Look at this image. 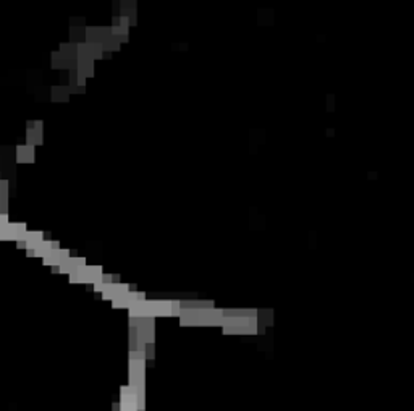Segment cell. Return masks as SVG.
<instances>
[{"label":"cell","instance_id":"obj_1","mask_svg":"<svg viewBox=\"0 0 414 411\" xmlns=\"http://www.w3.org/2000/svg\"><path fill=\"white\" fill-rule=\"evenodd\" d=\"M104 276V270L100 266H84L80 270L73 272L68 276L70 284H86V285H94L96 282H99Z\"/></svg>","mask_w":414,"mask_h":411},{"label":"cell","instance_id":"obj_2","mask_svg":"<svg viewBox=\"0 0 414 411\" xmlns=\"http://www.w3.org/2000/svg\"><path fill=\"white\" fill-rule=\"evenodd\" d=\"M144 300H146V294L141 292H126L125 294H122V296L115 298L112 301V308L114 310H125V308L130 310L136 301H144Z\"/></svg>","mask_w":414,"mask_h":411},{"label":"cell","instance_id":"obj_3","mask_svg":"<svg viewBox=\"0 0 414 411\" xmlns=\"http://www.w3.org/2000/svg\"><path fill=\"white\" fill-rule=\"evenodd\" d=\"M110 36H112V30H110V28H102V26H92V28H86V42H89V44H99V46H102Z\"/></svg>","mask_w":414,"mask_h":411},{"label":"cell","instance_id":"obj_4","mask_svg":"<svg viewBox=\"0 0 414 411\" xmlns=\"http://www.w3.org/2000/svg\"><path fill=\"white\" fill-rule=\"evenodd\" d=\"M42 125L44 123L40 120H36V122H31L30 125H28V132H26V138H28V146H40L42 144Z\"/></svg>","mask_w":414,"mask_h":411},{"label":"cell","instance_id":"obj_5","mask_svg":"<svg viewBox=\"0 0 414 411\" xmlns=\"http://www.w3.org/2000/svg\"><path fill=\"white\" fill-rule=\"evenodd\" d=\"M126 292H130V286L126 284L112 282V284H106V285H104V290L100 293H102V300L114 301L115 298L122 296V294H125Z\"/></svg>","mask_w":414,"mask_h":411},{"label":"cell","instance_id":"obj_6","mask_svg":"<svg viewBox=\"0 0 414 411\" xmlns=\"http://www.w3.org/2000/svg\"><path fill=\"white\" fill-rule=\"evenodd\" d=\"M68 258H70V250H52L46 258H42V264L50 267H60Z\"/></svg>","mask_w":414,"mask_h":411},{"label":"cell","instance_id":"obj_7","mask_svg":"<svg viewBox=\"0 0 414 411\" xmlns=\"http://www.w3.org/2000/svg\"><path fill=\"white\" fill-rule=\"evenodd\" d=\"M84 266H86V258H82V256H70L60 267H57V270L60 274H66V276H70V274L80 270L81 267H84Z\"/></svg>","mask_w":414,"mask_h":411},{"label":"cell","instance_id":"obj_8","mask_svg":"<svg viewBox=\"0 0 414 411\" xmlns=\"http://www.w3.org/2000/svg\"><path fill=\"white\" fill-rule=\"evenodd\" d=\"M28 234V225L24 222H10L6 227V240H13V242H20L24 240Z\"/></svg>","mask_w":414,"mask_h":411},{"label":"cell","instance_id":"obj_9","mask_svg":"<svg viewBox=\"0 0 414 411\" xmlns=\"http://www.w3.org/2000/svg\"><path fill=\"white\" fill-rule=\"evenodd\" d=\"M15 154H16V162L18 164H32L34 157H36V150H34L32 146L20 144V146H16Z\"/></svg>","mask_w":414,"mask_h":411},{"label":"cell","instance_id":"obj_10","mask_svg":"<svg viewBox=\"0 0 414 411\" xmlns=\"http://www.w3.org/2000/svg\"><path fill=\"white\" fill-rule=\"evenodd\" d=\"M74 72L84 80L92 78L94 76V62L92 60H78L76 66H74Z\"/></svg>","mask_w":414,"mask_h":411},{"label":"cell","instance_id":"obj_11","mask_svg":"<svg viewBox=\"0 0 414 411\" xmlns=\"http://www.w3.org/2000/svg\"><path fill=\"white\" fill-rule=\"evenodd\" d=\"M44 240V234L40 230H28V234L24 236L26 242V251H34L36 246Z\"/></svg>","mask_w":414,"mask_h":411},{"label":"cell","instance_id":"obj_12","mask_svg":"<svg viewBox=\"0 0 414 411\" xmlns=\"http://www.w3.org/2000/svg\"><path fill=\"white\" fill-rule=\"evenodd\" d=\"M52 251V240H42L34 250V258H46Z\"/></svg>","mask_w":414,"mask_h":411},{"label":"cell","instance_id":"obj_13","mask_svg":"<svg viewBox=\"0 0 414 411\" xmlns=\"http://www.w3.org/2000/svg\"><path fill=\"white\" fill-rule=\"evenodd\" d=\"M102 50L106 52V50H108V52H112V50H118L120 49V40L116 39L115 36H110L106 42H104L102 46Z\"/></svg>","mask_w":414,"mask_h":411},{"label":"cell","instance_id":"obj_14","mask_svg":"<svg viewBox=\"0 0 414 411\" xmlns=\"http://www.w3.org/2000/svg\"><path fill=\"white\" fill-rule=\"evenodd\" d=\"M52 66L54 68H68L66 62H65L64 56H62L60 52H54L52 54Z\"/></svg>","mask_w":414,"mask_h":411},{"label":"cell","instance_id":"obj_15","mask_svg":"<svg viewBox=\"0 0 414 411\" xmlns=\"http://www.w3.org/2000/svg\"><path fill=\"white\" fill-rule=\"evenodd\" d=\"M52 99H54V100H66V99H68V92L65 91L64 88L55 86V88L52 89Z\"/></svg>","mask_w":414,"mask_h":411},{"label":"cell","instance_id":"obj_16","mask_svg":"<svg viewBox=\"0 0 414 411\" xmlns=\"http://www.w3.org/2000/svg\"><path fill=\"white\" fill-rule=\"evenodd\" d=\"M8 224H10L8 214H6V212H0V232L8 227Z\"/></svg>","mask_w":414,"mask_h":411},{"label":"cell","instance_id":"obj_17","mask_svg":"<svg viewBox=\"0 0 414 411\" xmlns=\"http://www.w3.org/2000/svg\"><path fill=\"white\" fill-rule=\"evenodd\" d=\"M104 285H106V284H104V282H102V278H100V280H99V282H96V284L92 285V288H94V292H98V293H100V292L104 290Z\"/></svg>","mask_w":414,"mask_h":411},{"label":"cell","instance_id":"obj_18","mask_svg":"<svg viewBox=\"0 0 414 411\" xmlns=\"http://www.w3.org/2000/svg\"><path fill=\"white\" fill-rule=\"evenodd\" d=\"M112 278H114V276H110V274H104V276H102V282L104 284H112L114 282Z\"/></svg>","mask_w":414,"mask_h":411},{"label":"cell","instance_id":"obj_19","mask_svg":"<svg viewBox=\"0 0 414 411\" xmlns=\"http://www.w3.org/2000/svg\"><path fill=\"white\" fill-rule=\"evenodd\" d=\"M16 248L18 250H26V242H24V240H20V242H16Z\"/></svg>","mask_w":414,"mask_h":411}]
</instances>
